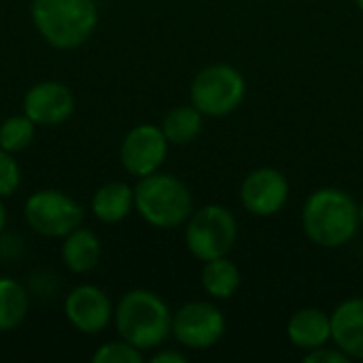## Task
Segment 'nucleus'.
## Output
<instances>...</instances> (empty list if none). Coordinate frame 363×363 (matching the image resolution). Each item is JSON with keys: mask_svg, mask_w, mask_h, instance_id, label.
<instances>
[{"mask_svg": "<svg viewBox=\"0 0 363 363\" xmlns=\"http://www.w3.org/2000/svg\"><path fill=\"white\" fill-rule=\"evenodd\" d=\"M115 323L121 340L140 351L160 347L172 334V313L168 304L149 289L128 291L117 304Z\"/></svg>", "mask_w": 363, "mask_h": 363, "instance_id": "nucleus-2", "label": "nucleus"}, {"mask_svg": "<svg viewBox=\"0 0 363 363\" xmlns=\"http://www.w3.org/2000/svg\"><path fill=\"white\" fill-rule=\"evenodd\" d=\"M287 338L300 351H315L332 340V317L321 308H302L287 321Z\"/></svg>", "mask_w": 363, "mask_h": 363, "instance_id": "nucleus-14", "label": "nucleus"}, {"mask_svg": "<svg viewBox=\"0 0 363 363\" xmlns=\"http://www.w3.org/2000/svg\"><path fill=\"white\" fill-rule=\"evenodd\" d=\"M189 96L204 117H225L242 104L247 81L232 64H211L194 77Z\"/></svg>", "mask_w": 363, "mask_h": 363, "instance_id": "nucleus-5", "label": "nucleus"}, {"mask_svg": "<svg viewBox=\"0 0 363 363\" xmlns=\"http://www.w3.org/2000/svg\"><path fill=\"white\" fill-rule=\"evenodd\" d=\"M302 228L306 238L323 249H340L353 240L359 221V204L340 187L313 191L302 206Z\"/></svg>", "mask_w": 363, "mask_h": 363, "instance_id": "nucleus-1", "label": "nucleus"}, {"mask_svg": "<svg viewBox=\"0 0 363 363\" xmlns=\"http://www.w3.org/2000/svg\"><path fill=\"white\" fill-rule=\"evenodd\" d=\"M151 362L153 363H185L187 362V357H185L183 353H179V351H160V353H155V355L151 357Z\"/></svg>", "mask_w": 363, "mask_h": 363, "instance_id": "nucleus-24", "label": "nucleus"}, {"mask_svg": "<svg viewBox=\"0 0 363 363\" xmlns=\"http://www.w3.org/2000/svg\"><path fill=\"white\" fill-rule=\"evenodd\" d=\"M34 125L36 123L26 113L4 119L0 125V147L9 153L23 151L34 138Z\"/></svg>", "mask_w": 363, "mask_h": 363, "instance_id": "nucleus-20", "label": "nucleus"}, {"mask_svg": "<svg viewBox=\"0 0 363 363\" xmlns=\"http://www.w3.org/2000/svg\"><path fill=\"white\" fill-rule=\"evenodd\" d=\"M134 208V189L128 183L113 181L102 185L91 198V211L96 219L104 223L123 221Z\"/></svg>", "mask_w": 363, "mask_h": 363, "instance_id": "nucleus-16", "label": "nucleus"}, {"mask_svg": "<svg viewBox=\"0 0 363 363\" xmlns=\"http://www.w3.org/2000/svg\"><path fill=\"white\" fill-rule=\"evenodd\" d=\"M304 362L306 363H349L351 359L338 349V347H334V349H328V345L325 347H319V349H315V351H308L306 353V357H304Z\"/></svg>", "mask_w": 363, "mask_h": 363, "instance_id": "nucleus-23", "label": "nucleus"}, {"mask_svg": "<svg viewBox=\"0 0 363 363\" xmlns=\"http://www.w3.org/2000/svg\"><path fill=\"white\" fill-rule=\"evenodd\" d=\"M66 319L83 334H100L113 319V304L108 296L94 285H79L66 296Z\"/></svg>", "mask_w": 363, "mask_h": 363, "instance_id": "nucleus-11", "label": "nucleus"}, {"mask_svg": "<svg viewBox=\"0 0 363 363\" xmlns=\"http://www.w3.org/2000/svg\"><path fill=\"white\" fill-rule=\"evenodd\" d=\"M289 200L287 177L270 166L251 170L240 185V202L255 217H272Z\"/></svg>", "mask_w": 363, "mask_h": 363, "instance_id": "nucleus-10", "label": "nucleus"}, {"mask_svg": "<svg viewBox=\"0 0 363 363\" xmlns=\"http://www.w3.org/2000/svg\"><path fill=\"white\" fill-rule=\"evenodd\" d=\"M74 111L70 89L57 81H43L28 89L23 98V113L36 125H60Z\"/></svg>", "mask_w": 363, "mask_h": 363, "instance_id": "nucleus-12", "label": "nucleus"}, {"mask_svg": "<svg viewBox=\"0 0 363 363\" xmlns=\"http://www.w3.org/2000/svg\"><path fill=\"white\" fill-rule=\"evenodd\" d=\"M168 138L162 128L140 123L132 128L121 143V164L134 177H147L160 170L168 155Z\"/></svg>", "mask_w": 363, "mask_h": 363, "instance_id": "nucleus-9", "label": "nucleus"}, {"mask_svg": "<svg viewBox=\"0 0 363 363\" xmlns=\"http://www.w3.org/2000/svg\"><path fill=\"white\" fill-rule=\"evenodd\" d=\"M28 225L49 238H64L83 223V206L57 189H40L26 200Z\"/></svg>", "mask_w": 363, "mask_h": 363, "instance_id": "nucleus-7", "label": "nucleus"}, {"mask_svg": "<svg viewBox=\"0 0 363 363\" xmlns=\"http://www.w3.org/2000/svg\"><path fill=\"white\" fill-rule=\"evenodd\" d=\"M225 334L223 313L204 300L187 302L172 315V336L179 345L194 351L215 347Z\"/></svg>", "mask_w": 363, "mask_h": 363, "instance_id": "nucleus-8", "label": "nucleus"}, {"mask_svg": "<svg viewBox=\"0 0 363 363\" xmlns=\"http://www.w3.org/2000/svg\"><path fill=\"white\" fill-rule=\"evenodd\" d=\"M134 208L149 225L172 230L191 217L194 196L179 177L157 170L140 177L134 187Z\"/></svg>", "mask_w": 363, "mask_h": 363, "instance_id": "nucleus-4", "label": "nucleus"}, {"mask_svg": "<svg viewBox=\"0 0 363 363\" xmlns=\"http://www.w3.org/2000/svg\"><path fill=\"white\" fill-rule=\"evenodd\" d=\"M30 296L21 283L0 277V334L15 330L28 315Z\"/></svg>", "mask_w": 363, "mask_h": 363, "instance_id": "nucleus-19", "label": "nucleus"}, {"mask_svg": "<svg viewBox=\"0 0 363 363\" xmlns=\"http://www.w3.org/2000/svg\"><path fill=\"white\" fill-rule=\"evenodd\" d=\"M32 21L55 49L81 47L98 26L94 0H32Z\"/></svg>", "mask_w": 363, "mask_h": 363, "instance_id": "nucleus-3", "label": "nucleus"}, {"mask_svg": "<svg viewBox=\"0 0 363 363\" xmlns=\"http://www.w3.org/2000/svg\"><path fill=\"white\" fill-rule=\"evenodd\" d=\"M200 279H202L204 291L215 300L232 298L240 289V283H242L240 268L232 259H228V255L204 262Z\"/></svg>", "mask_w": 363, "mask_h": 363, "instance_id": "nucleus-17", "label": "nucleus"}, {"mask_svg": "<svg viewBox=\"0 0 363 363\" xmlns=\"http://www.w3.org/2000/svg\"><path fill=\"white\" fill-rule=\"evenodd\" d=\"M4 225H6V208H4L2 198H0V234H2V230H4Z\"/></svg>", "mask_w": 363, "mask_h": 363, "instance_id": "nucleus-25", "label": "nucleus"}, {"mask_svg": "<svg viewBox=\"0 0 363 363\" xmlns=\"http://www.w3.org/2000/svg\"><path fill=\"white\" fill-rule=\"evenodd\" d=\"M94 363H140L143 362V351L132 347L130 342L121 340V342H108L102 345L94 357Z\"/></svg>", "mask_w": 363, "mask_h": 363, "instance_id": "nucleus-21", "label": "nucleus"}, {"mask_svg": "<svg viewBox=\"0 0 363 363\" xmlns=\"http://www.w3.org/2000/svg\"><path fill=\"white\" fill-rule=\"evenodd\" d=\"M236 238L238 221L234 213L221 204L202 206L185 221V245L200 262L225 257L234 249Z\"/></svg>", "mask_w": 363, "mask_h": 363, "instance_id": "nucleus-6", "label": "nucleus"}, {"mask_svg": "<svg viewBox=\"0 0 363 363\" xmlns=\"http://www.w3.org/2000/svg\"><path fill=\"white\" fill-rule=\"evenodd\" d=\"M100 255H102L100 238L91 230L79 225L68 236H64L62 259H64L68 270H72L77 274L89 272L98 266Z\"/></svg>", "mask_w": 363, "mask_h": 363, "instance_id": "nucleus-15", "label": "nucleus"}, {"mask_svg": "<svg viewBox=\"0 0 363 363\" xmlns=\"http://www.w3.org/2000/svg\"><path fill=\"white\" fill-rule=\"evenodd\" d=\"M332 317V340L349 357L363 362V296L340 302Z\"/></svg>", "mask_w": 363, "mask_h": 363, "instance_id": "nucleus-13", "label": "nucleus"}, {"mask_svg": "<svg viewBox=\"0 0 363 363\" xmlns=\"http://www.w3.org/2000/svg\"><path fill=\"white\" fill-rule=\"evenodd\" d=\"M204 128V115L194 104H181L166 113L162 121V132L170 145H189L200 136Z\"/></svg>", "mask_w": 363, "mask_h": 363, "instance_id": "nucleus-18", "label": "nucleus"}, {"mask_svg": "<svg viewBox=\"0 0 363 363\" xmlns=\"http://www.w3.org/2000/svg\"><path fill=\"white\" fill-rule=\"evenodd\" d=\"M355 2H357V6H359V11H362V13H363V0H355Z\"/></svg>", "mask_w": 363, "mask_h": 363, "instance_id": "nucleus-27", "label": "nucleus"}, {"mask_svg": "<svg viewBox=\"0 0 363 363\" xmlns=\"http://www.w3.org/2000/svg\"><path fill=\"white\" fill-rule=\"evenodd\" d=\"M359 221H362V225H363V202L359 204Z\"/></svg>", "mask_w": 363, "mask_h": 363, "instance_id": "nucleus-26", "label": "nucleus"}, {"mask_svg": "<svg viewBox=\"0 0 363 363\" xmlns=\"http://www.w3.org/2000/svg\"><path fill=\"white\" fill-rule=\"evenodd\" d=\"M19 166L17 162L11 157L9 151H4L0 147V198H6L11 194H15V189L19 187Z\"/></svg>", "mask_w": 363, "mask_h": 363, "instance_id": "nucleus-22", "label": "nucleus"}]
</instances>
